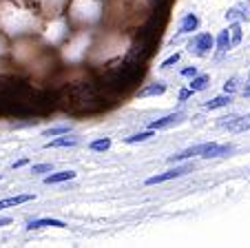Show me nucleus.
I'll return each mask as SVG.
<instances>
[{
  "instance_id": "obj_1",
  "label": "nucleus",
  "mask_w": 250,
  "mask_h": 248,
  "mask_svg": "<svg viewBox=\"0 0 250 248\" xmlns=\"http://www.w3.org/2000/svg\"><path fill=\"white\" fill-rule=\"evenodd\" d=\"M210 49H212V36L210 33H197V36L190 40V45H188V51L195 53V56H199V58L208 56Z\"/></svg>"
},
{
  "instance_id": "obj_2",
  "label": "nucleus",
  "mask_w": 250,
  "mask_h": 248,
  "mask_svg": "<svg viewBox=\"0 0 250 248\" xmlns=\"http://www.w3.org/2000/svg\"><path fill=\"white\" fill-rule=\"evenodd\" d=\"M193 171V164H184V166H175V169L166 171V173H160V175H153V178L146 180V186H155V184H162V182H168V180H175V178H182V175L190 173Z\"/></svg>"
},
{
  "instance_id": "obj_3",
  "label": "nucleus",
  "mask_w": 250,
  "mask_h": 248,
  "mask_svg": "<svg viewBox=\"0 0 250 248\" xmlns=\"http://www.w3.org/2000/svg\"><path fill=\"white\" fill-rule=\"evenodd\" d=\"M224 122H219V129H228L232 133H244L250 129V113L244 117H222Z\"/></svg>"
},
{
  "instance_id": "obj_4",
  "label": "nucleus",
  "mask_w": 250,
  "mask_h": 248,
  "mask_svg": "<svg viewBox=\"0 0 250 248\" xmlns=\"http://www.w3.org/2000/svg\"><path fill=\"white\" fill-rule=\"evenodd\" d=\"M184 120H186V113L184 111H177V113H170V115L160 117V120L151 122V127H148V129H153V131H160V129L175 127V124H180V122H184Z\"/></svg>"
},
{
  "instance_id": "obj_5",
  "label": "nucleus",
  "mask_w": 250,
  "mask_h": 248,
  "mask_svg": "<svg viewBox=\"0 0 250 248\" xmlns=\"http://www.w3.org/2000/svg\"><path fill=\"white\" fill-rule=\"evenodd\" d=\"M47 226H51V228H66V224L62 220H53V217H42V220H31L27 224L29 230H36V228H47Z\"/></svg>"
},
{
  "instance_id": "obj_6",
  "label": "nucleus",
  "mask_w": 250,
  "mask_h": 248,
  "mask_svg": "<svg viewBox=\"0 0 250 248\" xmlns=\"http://www.w3.org/2000/svg\"><path fill=\"white\" fill-rule=\"evenodd\" d=\"M33 195H16V197H7V200H0V211L5 208H11V206H20V204H27L31 202Z\"/></svg>"
},
{
  "instance_id": "obj_7",
  "label": "nucleus",
  "mask_w": 250,
  "mask_h": 248,
  "mask_svg": "<svg viewBox=\"0 0 250 248\" xmlns=\"http://www.w3.org/2000/svg\"><path fill=\"white\" fill-rule=\"evenodd\" d=\"M197 24H199V18L195 14H186L184 18H182V23H180V33H190V31H195L197 29Z\"/></svg>"
},
{
  "instance_id": "obj_8",
  "label": "nucleus",
  "mask_w": 250,
  "mask_h": 248,
  "mask_svg": "<svg viewBox=\"0 0 250 248\" xmlns=\"http://www.w3.org/2000/svg\"><path fill=\"white\" fill-rule=\"evenodd\" d=\"M73 178H76V171H60V173H51L49 178H44V184H62Z\"/></svg>"
},
{
  "instance_id": "obj_9",
  "label": "nucleus",
  "mask_w": 250,
  "mask_h": 248,
  "mask_svg": "<svg viewBox=\"0 0 250 248\" xmlns=\"http://www.w3.org/2000/svg\"><path fill=\"white\" fill-rule=\"evenodd\" d=\"M166 91V85L164 82H155V85L146 87V89H142L140 93H137V98H148V95H162Z\"/></svg>"
},
{
  "instance_id": "obj_10",
  "label": "nucleus",
  "mask_w": 250,
  "mask_h": 248,
  "mask_svg": "<svg viewBox=\"0 0 250 248\" xmlns=\"http://www.w3.org/2000/svg\"><path fill=\"white\" fill-rule=\"evenodd\" d=\"M228 49H230V31L226 29V31H222L217 36V51L219 53H226Z\"/></svg>"
},
{
  "instance_id": "obj_11",
  "label": "nucleus",
  "mask_w": 250,
  "mask_h": 248,
  "mask_svg": "<svg viewBox=\"0 0 250 248\" xmlns=\"http://www.w3.org/2000/svg\"><path fill=\"white\" fill-rule=\"evenodd\" d=\"M78 140L76 137H58V140H51L49 142V149H64V146H76Z\"/></svg>"
},
{
  "instance_id": "obj_12",
  "label": "nucleus",
  "mask_w": 250,
  "mask_h": 248,
  "mask_svg": "<svg viewBox=\"0 0 250 248\" xmlns=\"http://www.w3.org/2000/svg\"><path fill=\"white\" fill-rule=\"evenodd\" d=\"M208 82H210V78L208 75H193V82H190V91H204L208 87Z\"/></svg>"
},
{
  "instance_id": "obj_13",
  "label": "nucleus",
  "mask_w": 250,
  "mask_h": 248,
  "mask_svg": "<svg viewBox=\"0 0 250 248\" xmlns=\"http://www.w3.org/2000/svg\"><path fill=\"white\" fill-rule=\"evenodd\" d=\"M232 102V100H230V95H219V98H212L210 100V102H206V104H204V107H206V109H219V107H226V104H230Z\"/></svg>"
},
{
  "instance_id": "obj_14",
  "label": "nucleus",
  "mask_w": 250,
  "mask_h": 248,
  "mask_svg": "<svg viewBox=\"0 0 250 248\" xmlns=\"http://www.w3.org/2000/svg\"><path fill=\"white\" fill-rule=\"evenodd\" d=\"M153 137V129H148V131H142V133H135V135H131V137H126V144H137V142H146V140H151Z\"/></svg>"
},
{
  "instance_id": "obj_15",
  "label": "nucleus",
  "mask_w": 250,
  "mask_h": 248,
  "mask_svg": "<svg viewBox=\"0 0 250 248\" xmlns=\"http://www.w3.org/2000/svg\"><path fill=\"white\" fill-rule=\"evenodd\" d=\"M241 43V24L235 23L230 27V47H237Z\"/></svg>"
},
{
  "instance_id": "obj_16",
  "label": "nucleus",
  "mask_w": 250,
  "mask_h": 248,
  "mask_svg": "<svg viewBox=\"0 0 250 248\" xmlns=\"http://www.w3.org/2000/svg\"><path fill=\"white\" fill-rule=\"evenodd\" d=\"M69 133V127H51L47 131H42L44 137H56V135H66Z\"/></svg>"
},
{
  "instance_id": "obj_17",
  "label": "nucleus",
  "mask_w": 250,
  "mask_h": 248,
  "mask_svg": "<svg viewBox=\"0 0 250 248\" xmlns=\"http://www.w3.org/2000/svg\"><path fill=\"white\" fill-rule=\"evenodd\" d=\"M109 146H111V140H109V137H102V140L91 142V151H106Z\"/></svg>"
},
{
  "instance_id": "obj_18",
  "label": "nucleus",
  "mask_w": 250,
  "mask_h": 248,
  "mask_svg": "<svg viewBox=\"0 0 250 248\" xmlns=\"http://www.w3.org/2000/svg\"><path fill=\"white\" fill-rule=\"evenodd\" d=\"M49 171H51V164H36L31 173H49Z\"/></svg>"
},
{
  "instance_id": "obj_19",
  "label": "nucleus",
  "mask_w": 250,
  "mask_h": 248,
  "mask_svg": "<svg viewBox=\"0 0 250 248\" xmlns=\"http://www.w3.org/2000/svg\"><path fill=\"white\" fill-rule=\"evenodd\" d=\"M177 60H180V53H173L170 58H166V60L162 62V69H168V67H170V65H175Z\"/></svg>"
},
{
  "instance_id": "obj_20",
  "label": "nucleus",
  "mask_w": 250,
  "mask_h": 248,
  "mask_svg": "<svg viewBox=\"0 0 250 248\" xmlns=\"http://www.w3.org/2000/svg\"><path fill=\"white\" fill-rule=\"evenodd\" d=\"M235 89H237V78H230L226 85H224V91H226V93H232Z\"/></svg>"
},
{
  "instance_id": "obj_21",
  "label": "nucleus",
  "mask_w": 250,
  "mask_h": 248,
  "mask_svg": "<svg viewBox=\"0 0 250 248\" xmlns=\"http://www.w3.org/2000/svg\"><path fill=\"white\" fill-rule=\"evenodd\" d=\"M182 75H184V78H193V75H197V69H195V67H188V69L182 71Z\"/></svg>"
},
{
  "instance_id": "obj_22",
  "label": "nucleus",
  "mask_w": 250,
  "mask_h": 248,
  "mask_svg": "<svg viewBox=\"0 0 250 248\" xmlns=\"http://www.w3.org/2000/svg\"><path fill=\"white\" fill-rule=\"evenodd\" d=\"M190 95H193V91H190V89H184V91H180V100H188Z\"/></svg>"
},
{
  "instance_id": "obj_23",
  "label": "nucleus",
  "mask_w": 250,
  "mask_h": 248,
  "mask_svg": "<svg viewBox=\"0 0 250 248\" xmlns=\"http://www.w3.org/2000/svg\"><path fill=\"white\" fill-rule=\"evenodd\" d=\"M9 224H11L9 217H0V228H2V226H9Z\"/></svg>"
},
{
  "instance_id": "obj_24",
  "label": "nucleus",
  "mask_w": 250,
  "mask_h": 248,
  "mask_svg": "<svg viewBox=\"0 0 250 248\" xmlns=\"http://www.w3.org/2000/svg\"><path fill=\"white\" fill-rule=\"evenodd\" d=\"M24 164H27V159H18V162L14 164V169H20V166H24Z\"/></svg>"
},
{
  "instance_id": "obj_25",
  "label": "nucleus",
  "mask_w": 250,
  "mask_h": 248,
  "mask_svg": "<svg viewBox=\"0 0 250 248\" xmlns=\"http://www.w3.org/2000/svg\"><path fill=\"white\" fill-rule=\"evenodd\" d=\"M244 95H246V98H250V85L244 89Z\"/></svg>"
},
{
  "instance_id": "obj_26",
  "label": "nucleus",
  "mask_w": 250,
  "mask_h": 248,
  "mask_svg": "<svg viewBox=\"0 0 250 248\" xmlns=\"http://www.w3.org/2000/svg\"><path fill=\"white\" fill-rule=\"evenodd\" d=\"M0 180H2V178H0Z\"/></svg>"
}]
</instances>
